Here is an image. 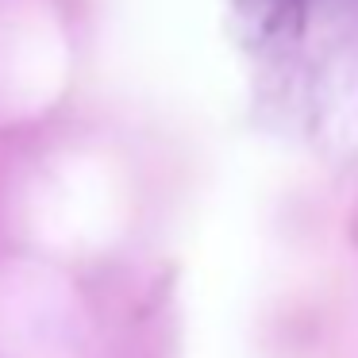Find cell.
Wrapping results in <instances>:
<instances>
[{"instance_id":"cell-1","label":"cell","mask_w":358,"mask_h":358,"mask_svg":"<svg viewBox=\"0 0 358 358\" xmlns=\"http://www.w3.org/2000/svg\"><path fill=\"white\" fill-rule=\"evenodd\" d=\"M304 0H243V12L255 24L258 39H270V35H281L285 27H293L301 20Z\"/></svg>"}]
</instances>
